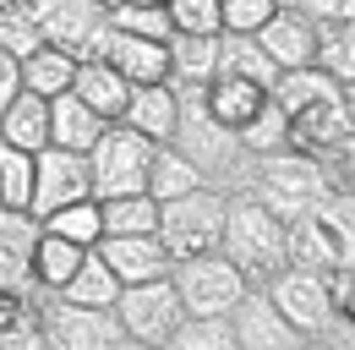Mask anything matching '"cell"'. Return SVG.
I'll return each instance as SVG.
<instances>
[{
    "mask_svg": "<svg viewBox=\"0 0 355 350\" xmlns=\"http://www.w3.org/2000/svg\"><path fill=\"white\" fill-rule=\"evenodd\" d=\"M39 230L60 235V241H71V247H93V241L104 235V224H98V203H93V197L66 203V208H55V214L39 219Z\"/></svg>",
    "mask_w": 355,
    "mask_h": 350,
    "instance_id": "cell-33",
    "label": "cell"
},
{
    "mask_svg": "<svg viewBox=\"0 0 355 350\" xmlns=\"http://www.w3.org/2000/svg\"><path fill=\"white\" fill-rule=\"evenodd\" d=\"M17 93H22V60L0 49V115H6V104H11Z\"/></svg>",
    "mask_w": 355,
    "mask_h": 350,
    "instance_id": "cell-42",
    "label": "cell"
},
{
    "mask_svg": "<svg viewBox=\"0 0 355 350\" xmlns=\"http://www.w3.org/2000/svg\"><path fill=\"white\" fill-rule=\"evenodd\" d=\"M126 6H164V0H126Z\"/></svg>",
    "mask_w": 355,
    "mask_h": 350,
    "instance_id": "cell-45",
    "label": "cell"
},
{
    "mask_svg": "<svg viewBox=\"0 0 355 350\" xmlns=\"http://www.w3.org/2000/svg\"><path fill=\"white\" fill-rule=\"evenodd\" d=\"M22 11L39 22V39L77 55V60H98V44H104V6L93 0H22Z\"/></svg>",
    "mask_w": 355,
    "mask_h": 350,
    "instance_id": "cell-10",
    "label": "cell"
},
{
    "mask_svg": "<svg viewBox=\"0 0 355 350\" xmlns=\"http://www.w3.org/2000/svg\"><path fill=\"white\" fill-rule=\"evenodd\" d=\"M104 22L121 28V33H137V39H170V17L164 6H126V0H110L104 6Z\"/></svg>",
    "mask_w": 355,
    "mask_h": 350,
    "instance_id": "cell-35",
    "label": "cell"
},
{
    "mask_svg": "<svg viewBox=\"0 0 355 350\" xmlns=\"http://www.w3.org/2000/svg\"><path fill=\"white\" fill-rule=\"evenodd\" d=\"M0 6H17V0H0Z\"/></svg>",
    "mask_w": 355,
    "mask_h": 350,
    "instance_id": "cell-47",
    "label": "cell"
},
{
    "mask_svg": "<svg viewBox=\"0 0 355 350\" xmlns=\"http://www.w3.org/2000/svg\"><path fill=\"white\" fill-rule=\"evenodd\" d=\"M175 99H180V121H175V142L180 153L191 159V170L202 175V186H214V192H246V181H252V153L241 148V137L230 126H219L214 115H208V104H202V83H175Z\"/></svg>",
    "mask_w": 355,
    "mask_h": 350,
    "instance_id": "cell-1",
    "label": "cell"
},
{
    "mask_svg": "<svg viewBox=\"0 0 355 350\" xmlns=\"http://www.w3.org/2000/svg\"><path fill=\"white\" fill-rule=\"evenodd\" d=\"M252 39L263 44V55L279 66V72H290V66H311V60H317V22H306L301 11H284V6L268 17Z\"/></svg>",
    "mask_w": 355,
    "mask_h": 350,
    "instance_id": "cell-18",
    "label": "cell"
},
{
    "mask_svg": "<svg viewBox=\"0 0 355 350\" xmlns=\"http://www.w3.org/2000/svg\"><path fill=\"white\" fill-rule=\"evenodd\" d=\"M202 104H208V115H214L219 126L241 131L252 121V110L263 104V88L235 83V77H208V83H202Z\"/></svg>",
    "mask_w": 355,
    "mask_h": 350,
    "instance_id": "cell-26",
    "label": "cell"
},
{
    "mask_svg": "<svg viewBox=\"0 0 355 350\" xmlns=\"http://www.w3.org/2000/svg\"><path fill=\"white\" fill-rule=\"evenodd\" d=\"M33 192V153L0 142V208H28Z\"/></svg>",
    "mask_w": 355,
    "mask_h": 350,
    "instance_id": "cell-36",
    "label": "cell"
},
{
    "mask_svg": "<svg viewBox=\"0 0 355 350\" xmlns=\"http://www.w3.org/2000/svg\"><path fill=\"white\" fill-rule=\"evenodd\" d=\"M159 350H241V345H235V334H230L224 317H180L175 334Z\"/></svg>",
    "mask_w": 355,
    "mask_h": 350,
    "instance_id": "cell-34",
    "label": "cell"
},
{
    "mask_svg": "<svg viewBox=\"0 0 355 350\" xmlns=\"http://www.w3.org/2000/svg\"><path fill=\"white\" fill-rule=\"evenodd\" d=\"M0 350H49L44 334H39V317H28V323L6 328V334H0Z\"/></svg>",
    "mask_w": 355,
    "mask_h": 350,
    "instance_id": "cell-41",
    "label": "cell"
},
{
    "mask_svg": "<svg viewBox=\"0 0 355 350\" xmlns=\"http://www.w3.org/2000/svg\"><path fill=\"white\" fill-rule=\"evenodd\" d=\"M83 252H88V247H71V241L39 230V247H33V285H39V290H60V285L77 274Z\"/></svg>",
    "mask_w": 355,
    "mask_h": 350,
    "instance_id": "cell-31",
    "label": "cell"
},
{
    "mask_svg": "<svg viewBox=\"0 0 355 350\" xmlns=\"http://www.w3.org/2000/svg\"><path fill=\"white\" fill-rule=\"evenodd\" d=\"M39 44H44V39H39V22L22 11V0H17V6H0V49H6V55L28 60Z\"/></svg>",
    "mask_w": 355,
    "mask_h": 350,
    "instance_id": "cell-37",
    "label": "cell"
},
{
    "mask_svg": "<svg viewBox=\"0 0 355 350\" xmlns=\"http://www.w3.org/2000/svg\"><path fill=\"white\" fill-rule=\"evenodd\" d=\"M159 142H148L142 131L110 126L98 131V142L88 148V181H93V197H126V192H148V159H153Z\"/></svg>",
    "mask_w": 355,
    "mask_h": 350,
    "instance_id": "cell-8",
    "label": "cell"
},
{
    "mask_svg": "<svg viewBox=\"0 0 355 350\" xmlns=\"http://www.w3.org/2000/svg\"><path fill=\"white\" fill-rule=\"evenodd\" d=\"M197 186H202V175L191 170V159L180 153L175 142H159L153 159H148V197L153 203H170V197H186Z\"/></svg>",
    "mask_w": 355,
    "mask_h": 350,
    "instance_id": "cell-25",
    "label": "cell"
},
{
    "mask_svg": "<svg viewBox=\"0 0 355 350\" xmlns=\"http://www.w3.org/2000/svg\"><path fill=\"white\" fill-rule=\"evenodd\" d=\"M355 110H350V93H334V99H311L301 110H290V148L301 153H328L339 142H355Z\"/></svg>",
    "mask_w": 355,
    "mask_h": 350,
    "instance_id": "cell-13",
    "label": "cell"
},
{
    "mask_svg": "<svg viewBox=\"0 0 355 350\" xmlns=\"http://www.w3.org/2000/svg\"><path fill=\"white\" fill-rule=\"evenodd\" d=\"M334 83H355V28L350 22H317V60Z\"/></svg>",
    "mask_w": 355,
    "mask_h": 350,
    "instance_id": "cell-32",
    "label": "cell"
},
{
    "mask_svg": "<svg viewBox=\"0 0 355 350\" xmlns=\"http://www.w3.org/2000/svg\"><path fill=\"white\" fill-rule=\"evenodd\" d=\"M186 317L175 301V285L170 279H148V285H121L115 296V323L126 340H142V345H164L175 334V323Z\"/></svg>",
    "mask_w": 355,
    "mask_h": 350,
    "instance_id": "cell-11",
    "label": "cell"
},
{
    "mask_svg": "<svg viewBox=\"0 0 355 350\" xmlns=\"http://www.w3.org/2000/svg\"><path fill=\"white\" fill-rule=\"evenodd\" d=\"M214 77H235V83H252V88H273L279 66L263 55V44L252 33H219V60H214Z\"/></svg>",
    "mask_w": 355,
    "mask_h": 350,
    "instance_id": "cell-22",
    "label": "cell"
},
{
    "mask_svg": "<svg viewBox=\"0 0 355 350\" xmlns=\"http://www.w3.org/2000/svg\"><path fill=\"white\" fill-rule=\"evenodd\" d=\"M170 33H219V0H164Z\"/></svg>",
    "mask_w": 355,
    "mask_h": 350,
    "instance_id": "cell-38",
    "label": "cell"
},
{
    "mask_svg": "<svg viewBox=\"0 0 355 350\" xmlns=\"http://www.w3.org/2000/svg\"><path fill=\"white\" fill-rule=\"evenodd\" d=\"M110 350H159V345H142V340H126V334H121V340H115Z\"/></svg>",
    "mask_w": 355,
    "mask_h": 350,
    "instance_id": "cell-44",
    "label": "cell"
},
{
    "mask_svg": "<svg viewBox=\"0 0 355 350\" xmlns=\"http://www.w3.org/2000/svg\"><path fill=\"white\" fill-rule=\"evenodd\" d=\"M219 252L241 268L246 285H268V279L290 262L284 258V219H273L252 192H230V197H224Z\"/></svg>",
    "mask_w": 355,
    "mask_h": 350,
    "instance_id": "cell-2",
    "label": "cell"
},
{
    "mask_svg": "<svg viewBox=\"0 0 355 350\" xmlns=\"http://www.w3.org/2000/svg\"><path fill=\"white\" fill-rule=\"evenodd\" d=\"M175 121H180L175 83H142V88H132V99H126V110H121V126L142 131L148 142H170V137H175Z\"/></svg>",
    "mask_w": 355,
    "mask_h": 350,
    "instance_id": "cell-19",
    "label": "cell"
},
{
    "mask_svg": "<svg viewBox=\"0 0 355 350\" xmlns=\"http://www.w3.org/2000/svg\"><path fill=\"white\" fill-rule=\"evenodd\" d=\"M170 285H175V301H180L186 317H230L235 301L252 290L241 279V268L224 258V252H202V258L170 262Z\"/></svg>",
    "mask_w": 355,
    "mask_h": 350,
    "instance_id": "cell-7",
    "label": "cell"
},
{
    "mask_svg": "<svg viewBox=\"0 0 355 350\" xmlns=\"http://www.w3.org/2000/svg\"><path fill=\"white\" fill-rule=\"evenodd\" d=\"M295 350H339V345H328L322 334H311V340H301V345H295Z\"/></svg>",
    "mask_w": 355,
    "mask_h": 350,
    "instance_id": "cell-43",
    "label": "cell"
},
{
    "mask_svg": "<svg viewBox=\"0 0 355 350\" xmlns=\"http://www.w3.org/2000/svg\"><path fill=\"white\" fill-rule=\"evenodd\" d=\"M71 77H77V55H66V49H55V44H39V49L22 60V88L39 93V99L66 93Z\"/></svg>",
    "mask_w": 355,
    "mask_h": 350,
    "instance_id": "cell-29",
    "label": "cell"
},
{
    "mask_svg": "<svg viewBox=\"0 0 355 350\" xmlns=\"http://www.w3.org/2000/svg\"><path fill=\"white\" fill-rule=\"evenodd\" d=\"M273 11V0H219V33H257Z\"/></svg>",
    "mask_w": 355,
    "mask_h": 350,
    "instance_id": "cell-39",
    "label": "cell"
},
{
    "mask_svg": "<svg viewBox=\"0 0 355 350\" xmlns=\"http://www.w3.org/2000/svg\"><path fill=\"white\" fill-rule=\"evenodd\" d=\"M164 60H170V83H208L219 60V33H170Z\"/></svg>",
    "mask_w": 355,
    "mask_h": 350,
    "instance_id": "cell-24",
    "label": "cell"
},
{
    "mask_svg": "<svg viewBox=\"0 0 355 350\" xmlns=\"http://www.w3.org/2000/svg\"><path fill=\"white\" fill-rule=\"evenodd\" d=\"M93 6H110V0H93Z\"/></svg>",
    "mask_w": 355,
    "mask_h": 350,
    "instance_id": "cell-46",
    "label": "cell"
},
{
    "mask_svg": "<svg viewBox=\"0 0 355 350\" xmlns=\"http://www.w3.org/2000/svg\"><path fill=\"white\" fill-rule=\"evenodd\" d=\"M268 301H273V312L301 334V340H311V334H322L339 312H334V301H328V274H317V268H295V262H284L268 285H257Z\"/></svg>",
    "mask_w": 355,
    "mask_h": 350,
    "instance_id": "cell-9",
    "label": "cell"
},
{
    "mask_svg": "<svg viewBox=\"0 0 355 350\" xmlns=\"http://www.w3.org/2000/svg\"><path fill=\"white\" fill-rule=\"evenodd\" d=\"M33 317H39V334L49 350H110L121 340V323H115V306H77L60 301L55 290H28Z\"/></svg>",
    "mask_w": 355,
    "mask_h": 350,
    "instance_id": "cell-6",
    "label": "cell"
},
{
    "mask_svg": "<svg viewBox=\"0 0 355 350\" xmlns=\"http://www.w3.org/2000/svg\"><path fill=\"white\" fill-rule=\"evenodd\" d=\"M93 252L121 285H148V279H170V252L159 247V235H98Z\"/></svg>",
    "mask_w": 355,
    "mask_h": 350,
    "instance_id": "cell-15",
    "label": "cell"
},
{
    "mask_svg": "<svg viewBox=\"0 0 355 350\" xmlns=\"http://www.w3.org/2000/svg\"><path fill=\"white\" fill-rule=\"evenodd\" d=\"M33 247H39V219L28 208H0V290L17 296L33 290Z\"/></svg>",
    "mask_w": 355,
    "mask_h": 350,
    "instance_id": "cell-16",
    "label": "cell"
},
{
    "mask_svg": "<svg viewBox=\"0 0 355 350\" xmlns=\"http://www.w3.org/2000/svg\"><path fill=\"white\" fill-rule=\"evenodd\" d=\"M0 142H11V148H22V153L49 148V99H39V93L22 88V93L6 104V115H0Z\"/></svg>",
    "mask_w": 355,
    "mask_h": 350,
    "instance_id": "cell-23",
    "label": "cell"
},
{
    "mask_svg": "<svg viewBox=\"0 0 355 350\" xmlns=\"http://www.w3.org/2000/svg\"><path fill=\"white\" fill-rule=\"evenodd\" d=\"M235 137H241V148H246L252 159H263V153H284V148H290V115L263 93V104L252 110V121L235 131Z\"/></svg>",
    "mask_w": 355,
    "mask_h": 350,
    "instance_id": "cell-30",
    "label": "cell"
},
{
    "mask_svg": "<svg viewBox=\"0 0 355 350\" xmlns=\"http://www.w3.org/2000/svg\"><path fill=\"white\" fill-rule=\"evenodd\" d=\"M55 296H60V301H77V306H115L121 279H115V274L104 268V258L88 247V252H83V262H77V274H71Z\"/></svg>",
    "mask_w": 355,
    "mask_h": 350,
    "instance_id": "cell-28",
    "label": "cell"
},
{
    "mask_svg": "<svg viewBox=\"0 0 355 350\" xmlns=\"http://www.w3.org/2000/svg\"><path fill=\"white\" fill-rule=\"evenodd\" d=\"M98 203V224L104 235H153L159 224V203L148 192H126V197H93Z\"/></svg>",
    "mask_w": 355,
    "mask_h": 350,
    "instance_id": "cell-27",
    "label": "cell"
},
{
    "mask_svg": "<svg viewBox=\"0 0 355 350\" xmlns=\"http://www.w3.org/2000/svg\"><path fill=\"white\" fill-rule=\"evenodd\" d=\"M110 126L104 115H93L88 104L66 88V93H55L49 99V148H66V153H88L93 142H98V131Z\"/></svg>",
    "mask_w": 355,
    "mask_h": 350,
    "instance_id": "cell-20",
    "label": "cell"
},
{
    "mask_svg": "<svg viewBox=\"0 0 355 350\" xmlns=\"http://www.w3.org/2000/svg\"><path fill=\"white\" fill-rule=\"evenodd\" d=\"M284 11H301L306 22H350L355 17V0H273Z\"/></svg>",
    "mask_w": 355,
    "mask_h": 350,
    "instance_id": "cell-40",
    "label": "cell"
},
{
    "mask_svg": "<svg viewBox=\"0 0 355 350\" xmlns=\"http://www.w3.org/2000/svg\"><path fill=\"white\" fill-rule=\"evenodd\" d=\"M219 230H224V192L214 186H197L186 197L159 203V247L170 252V262L180 258H202V252H219Z\"/></svg>",
    "mask_w": 355,
    "mask_h": 350,
    "instance_id": "cell-5",
    "label": "cell"
},
{
    "mask_svg": "<svg viewBox=\"0 0 355 350\" xmlns=\"http://www.w3.org/2000/svg\"><path fill=\"white\" fill-rule=\"evenodd\" d=\"M93 197L88 181V153H66V148H39L33 153V192H28V214L44 219L66 203Z\"/></svg>",
    "mask_w": 355,
    "mask_h": 350,
    "instance_id": "cell-12",
    "label": "cell"
},
{
    "mask_svg": "<svg viewBox=\"0 0 355 350\" xmlns=\"http://www.w3.org/2000/svg\"><path fill=\"white\" fill-rule=\"evenodd\" d=\"M71 93L88 104L93 115H104V121H121V110H126V99H132V83H126V77H121L110 60H77Z\"/></svg>",
    "mask_w": 355,
    "mask_h": 350,
    "instance_id": "cell-21",
    "label": "cell"
},
{
    "mask_svg": "<svg viewBox=\"0 0 355 350\" xmlns=\"http://www.w3.org/2000/svg\"><path fill=\"white\" fill-rule=\"evenodd\" d=\"M98 60H110L132 88L170 83V60H164V44H159V39H137V33H121V28H104Z\"/></svg>",
    "mask_w": 355,
    "mask_h": 350,
    "instance_id": "cell-17",
    "label": "cell"
},
{
    "mask_svg": "<svg viewBox=\"0 0 355 350\" xmlns=\"http://www.w3.org/2000/svg\"><path fill=\"white\" fill-rule=\"evenodd\" d=\"M246 192L263 203L273 219H301L306 208H317L334 186H328V175L322 165L301 153V148H284V153H263L257 165H252V181H246Z\"/></svg>",
    "mask_w": 355,
    "mask_h": 350,
    "instance_id": "cell-4",
    "label": "cell"
},
{
    "mask_svg": "<svg viewBox=\"0 0 355 350\" xmlns=\"http://www.w3.org/2000/svg\"><path fill=\"white\" fill-rule=\"evenodd\" d=\"M284 258L295 268H355V224H350V192H328L317 208L284 224Z\"/></svg>",
    "mask_w": 355,
    "mask_h": 350,
    "instance_id": "cell-3",
    "label": "cell"
},
{
    "mask_svg": "<svg viewBox=\"0 0 355 350\" xmlns=\"http://www.w3.org/2000/svg\"><path fill=\"white\" fill-rule=\"evenodd\" d=\"M224 323H230V334H235V345H241V350H295V345H301V334L273 312V301H268L257 285L235 301V312H230Z\"/></svg>",
    "mask_w": 355,
    "mask_h": 350,
    "instance_id": "cell-14",
    "label": "cell"
}]
</instances>
